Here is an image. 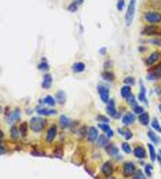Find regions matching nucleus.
I'll return each mask as SVG.
<instances>
[{
	"label": "nucleus",
	"instance_id": "f257e3e1",
	"mask_svg": "<svg viewBox=\"0 0 161 179\" xmlns=\"http://www.w3.org/2000/svg\"><path fill=\"white\" fill-rule=\"evenodd\" d=\"M45 123L47 121L44 119H41V117H32L30 121H29V128L33 132H41L45 127Z\"/></svg>",
	"mask_w": 161,
	"mask_h": 179
},
{
	"label": "nucleus",
	"instance_id": "f03ea898",
	"mask_svg": "<svg viewBox=\"0 0 161 179\" xmlns=\"http://www.w3.org/2000/svg\"><path fill=\"white\" fill-rule=\"evenodd\" d=\"M136 171V167H135V164L131 163V161H125L123 164V168H121V174L124 178H131V176L135 174Z\"/></svg>",
	"mask_w": 161,
	"mask_h": 179
},
{
	"label": "nucleus",
	"instance_id": "7ed1b4c3",
	"mask_svg": "<svg viewBox=\"0 0 161 179\" xmlns=\"http://www.w3.org/2000/svg\"><path fill=\"white\" fill-rule=\"evenodd\" d=\"M145 20L147 21L150 25H157L161 22V14L157 11H146Z\"/></svg>",
	"mask_w": 161,
	"mask_h": 179
},
{
	"label": "nucleus",
	"instance_id": "20e7f679",
	"mask_svg": "<svg viewBox=\"0 0 161 179\" xmlns=\"http://www.w3.org/2000/svg\"><path fill=\"white\" fill-rule=\"evenodd\" d=\"M135 3H136V0H131L129 1L128 11H127V15H125V25L127 26H129L132 24V18H134V14H135Z\"/></svg>",
	"mask_w": 161,
	"mask_h": 179
},
{
	"label": "nucleus",
	"instance_id": "39448f33",
	"mask_svg": "<svg viewBox=\"0 0 161 179\" xmlns=\"http://www.w3.org/2000/svg\"><path fill=\"white\" fill-rule=\"evenodd\" d=\"M101 172L103 174V176H106V178H110V176L113 175V172H114V167H113L112 161H105V163L102 164Z\"/></svg>",
	"mask_w": 161,
	"mask_h": 179
},
{
	"label": "nucleus",
	"instance_id": "423d86ee",
	"mask_svg": "<svg viewBox=\"0 0 161 179\" xmlns=\"http://www.w3.org/2000/svg\"><path fill=\"white\" fill-rule=\"evenodd\" d=\"M106 112H108L109 117H113V119H120V117H121V115H120V113H117L116 107H114V99H109Z\"/></svg>",
	"mask_w": 161,
	"mask_h": 179
},
{
	"label": "nucleus",
	"instance_id": "0eeeda50",
	"mask_svg": "<svg viewBox=\"0 0 161 179\" xmlns=\"http://www.w3.org/2000/svg\"><path fill=\"white\" fill-rule=\"evenodd\" d=\"M106 153H108L109 156H112V157H117V159H121V156H118V147H117V145H114V143H109L108 146L105 147Z\"/></svg>",
	"mask_w": 161,
	"mask_h": 179
},
{
	"label": "nucleus",
	"instance_id": "6e6552de",
	"mask_svg": "<svg viewBox=\"0 0 161 179\" xmlns=\"http://www.w3.org/2000/svg\"><path fill=\"white\" fill-rule=\"evenodd\" d=\"M134 156H135V157H136V159H139V160H143L146 157V149L143 146H142V145H136V146L134 147Z\"/></svg>",
	"mask_w": 161,
	"mask_h": 179
},
{
	"label": "nucleus",
	"instance_id": "1a4fd4ad",
	"mask_svg": "<svg viewBox=\"0 0 161 179\" xmlns=\"http://www.w3.org/2000/svg\"><path fill=\"white\" fill-rule=\"evenodd\" d=\"M98 94H99V96H101V99L105 102V104H108L109 102V88L105 87V86H98Z\"/></svg>",
	"mask_w": 161,
	"mask_h": 179
},
{
	"label": "nucleus",
	"instance_id": "9d476101",
	"mask_svg": "<svg viewBox=\"0 0 161 179\" xmlns=\"http://www.w3.org/2000/svg\"><path fill=\"white\" fill-rule=\"evenodd\" d=\"M135 113L134 112H128V113H125L124 116H123V124H124L125 127H128V125H131V124H134V121H135Z\"/></svg>",
	"mask_w": 161,
	"mask_h": 179
},
{
	"label": "nucleus",
	"instance_id": "9b49d317",
	"mask_svg": "<svg viewBox=\"0 0 161 179\" xmlns=\"http://www.w3.org/2000/svg\"><path fill=\"white\" fill-rule=\"evenodd\" d=\"M160 58H161V52L154 51L153 54H150V55L146 58V65H147V66H152V65L156 64V62H157Z\"/></svg>",
	"mask_w": 161,
	"mask_h": 179
},
{
	"label": "nucleus",
	"instance_id": "f8f14e48",
	"mask_svg": "<svg viewBox=\"0 0 161 179\" xmlns=\"http://www.w3.org/2000/svg\"><path fill=\"white\" fill-rule=\"evenodd\" d=\"M55 136H56V125H51V127L48 128V131H47V134H45V141L48 143L54 142V139H55Z\"/></svg>",
	"mask_w": 161,
	"mask_h": 179
},
{
	"label": "nucleus",
	"instance_id": "ddd939ff",
	"mask_svg": "<svg viewBox=\"0 0 161 179\" xmlns=\"http://www.w3.org/2000/svg\"><path fill=\"white\" fill-rule=\"evenodd\" d=\"M98 130L97 127H90L88 128V134H87V139H88V142H97L98 139Z\"/></svg>",
	"mask_w": 161,
	"mask_h": 179
},
{
	"label": "nucleus",
	"instance_id": "4468645a",
	"mask_svg": "<svg viewBox=\"0 0 161 179\" xmlns=\"http://www.w3.org/2000/svg\"><path fill=\"white\" fill-rule=\"evenodd\" d=\"M160 33V30L157 29V26L156 25H147L143 30H142V35L145 36H150V35H158Z\"/></svg>",
	"mask_w": 161,
	"mask_h": 179
},
{
	"label": "nucleus",
	"instance_id": "2eb2a0df",
	"mask_svg": "<svg viewBox=\"0 0 161 179\" xmlns=\"http://www.w3.org/2000/svg\"><path fill=\"white\" fill-rule=\"evenodd\" d=\"M51 84H53V76L50 73H45L43 77V81H41V87L44 90H48V88H51Z\"/></svg>",
	"mask_w": 161,
	"mask_h": 179
},
{
	"label": "nucleus",
	"instance_id": "dca6fc26",
	"mask_svg": "<svg viewBox=\"0 0 161 179\" xmlns=\"http://www.w3.org/2000/svg\"><path fill=\"white\" fill-rule=\"evenodd\" d=\"M139 87H141V92H139V96H138V98H139V101H142L143 104L147 105L149 102H147V98H146V88H145V86H143V83H142V80L139 81Z\"/></svg>",
	"mask_w": 161,
	"mask_h": 179
},
{
	"label": "nucleus",
	"instance_id": "f3484780",
	"mask_svg": "<svg viewBox=\"0 0 161 179\" xmlns=\"http://www.w3.org/2000/svg\"><path fill=\"white\" fill-rule=\"evenodd\" d=\"M109 145V138L106 135H99L97 139V146L98 147H103L105 149L106 146Z\"/></svg>",
	"mask_w": 161,
	"mask_h": 179
},
{
	"label": "nucleus",
	"instance_id": "a211bd4d",
	"mask_svg": "<svg viewBox=\"0 0 161 179\" xmlns=\"http://www.w3.org/2000/svg\"><path fill=\"white\" fill-rule=\"evenodd\" d=\"M138 120H139V123H141L142 125H149V123H150V116H149V113H147V112H143L142 115H139Z\"/></svg>",
	"mask_w": 161,
	"mask_h": 179
},
{
	"label": "nucleus",
	"instance_id": "6ab92c4d",
	"mask_svg": "<svg viewBox=\"0 0 161 179\" xmlns=\"http://www.w3.org/2000/svg\"><path fill=\"white\" fill-rule=\"evenodd\" d=\"M10 135L14 141H18V138L21 136V131H19V127H17V125H11L10 128Z\"/></svg>",
	"mask_w": 161,
	"mask_h": 179
},
{
	"label": "nucleus",
	"instance_id": "aec40b11",
	"mask_svg": "<svg viewBox=\"0 0 161 179\" xmlns=\"http://www.w3.org/2000/svg\"><path fill=\"white\" fill-rule=\"evenodd\" d=\"M117 132H118V134H120L121 136H124V138H125L127 141H129L131 138H132V132L129 131L128 128H120V127H118Z\"/></svg>",
	"mask_w": 161,
	"mask_h": 179
},
{
	"label": "nucleus",
	"instance_id": "412c9836",
	"mask_svg": "<svg viewBox=\"0 0 161 179\" xmlns=\"http://www.w3.org/2000/svg\"><path fill=\"white\" fill-rule=\"evenodd\" d=\"M72 124H73V121H70V120H69L66 116H61V117H59V127L69 128Z\"/></svg>",
	"mask_w": 161,
	"mask_h": 179
},
{
	"label": "nucleus",
	"instance_id": "4be33fe9",
	"mask_svg": "<svg viewBox=\"0 0 161 179\" xmlns=\"http://www.w3.org/2000/svg\"><path fill=\"white\" fill-rule=\"evenodd\" d=\"M72 70L74 72V73H81V72L85 70V65L83 64V62H76V64H73Z\"/></svg>",
	"mask_w": 161,
	"mask_h": 179
},
{
	"label": "nucleus",
	"instance_id": "5701e85b",
	"mask_svg": "<svg viewBox=\"0 0 161 179\" xmlns=\"http://www.w3.org/2000/svg\"><path fill=\"white\" fill-rule=\"evenodd\" d=\"M147 136H149V139L152 141V142H153L154 145H158V143L161 142L160 138H158V136L156 135V134H154L153 130H149V131H147Z\"/></svg>",
	"mask_w": 161,
	"mask_h": 179
},
{
	"label": "nucleus",
	"instance_id": "b1692460",
	"mask_svg": "<svg viewBox=\"0 0 161 179\" xmlns=\"http://www.w3.org/2000/svg\"><path fill=\"white\" fill-rule=\"evenodd\" d=\"M147 149H149V153H150V160H152V163H154L157 160V153L154 150L153 143H147Z\"/></svg>",
	"mask_w": 161,
	"mask_h": 179
},
{
	"label": "nucleus",
	"instance_id": "393cba45",
	"mask_svg": "<svg viewBox=\"0 0 161 179\" xmlns=\"http://www.w3.org/2000/svg\"><path fill=\"white\" fill-rule=\"evenodd\" d=\"M120 94H121V96H123V98H125V99H127V98H128V96L132 94V92H131V86H124V87L121 88Z\"/></svg>",
	"mask_w": 161,
	"mask_h": 179
},
{
	"label": "nucleus",
	"instance_id": "a878e982",
	"mask_svg": "<svg viewBox=\"0 0 161 179\" xmlns=\"http://www.w3.org/2000/svg\"><path fill=\"white\" fill-rule=\"evenodd\" d=\"M55 99H56V102H59V104H65L66 95H65V92L62 91V90H59V91H56V94H55Z\"/></svg>",
	"mask_w": 161,
	"mask_h": 179
},
{
	"label": "nucleus",
	"instance_id": "bb28decb",
	"mask_svg": "<svg viewBox=\"0 0 161 179\" xmlns=\"http://www.w3.org/2000/svg\"><path fill=\"white\" fill-rule=\"evenodd\" d=\"M8 120H10V124H12V121L14 120H21V110L19 109H15V110L12 112V115H11V117H8Z\"/></svg>",
	"mask_w": 161,
	"mask_h": 179
},
{
	"label": "nucleus",
	"instance_id": "cd10ccee",
	"mask_svg": "<svg viewBox=\"0 0 161 179\" xmlns=\"http://www.w3.org/2000/svg\"><path fill=\"white\" fill-rule=\"evenodd\" d=\"M19 131H21V135L22 136H25L26 135V131H28V127H29V124L28 123H25V121H21L19 123Z\"/></svg>",
	"mask_w": 161,
	"mask_h": 179
},
{
	"label": "nucleus",
	"instance_id": "c85d7f7f",
	"mask_svg": "<svg viewBox=\"0 0 161 179\" xmlns=\"http://www.w3.org/2000/svg\"><path fill=\"white\" fill-rule=\"evenodd\" d=\"M53 154L55 156V157H58V159H62V156H64V149H62V146H56L55 149H54Z\"/></svg>",
	"mask_w": 161,
	"mask_h": 179
},
{
	"label": "nucleus",
	"instance_id": "c756f323",
	"mask_svg": "<svg viewBox=\"0 0 161 179\" xmlns=\"http://www.w3.org/2000/svg\"><path fill=\"white\" fill-rule=\"evenodd\" d=\"M55 102H56V99L54 98V96H51V95H47L44 98V104L48 105V106H54V105H55Z\"/></svg>",
	"mask_w": 161,
	"mask_h": 179
},
{
	"label": "nucleus",
	"instance_id": "7c9ffc66",
	"mask_svg": "<svg viewBox=\"0 0 161 179\" xmlns=\"http://www.w3.org/2000/svg\"><path fill=\"white\" fill-rule=\"evenodd\" d=\"M102 77L105 80H108V81H113V80H114V75H113L112 72H108V70H105L102 73Z\"/></svg>",
	"mask_w": 161,
	"mask_h": 179
},
{
	"label": "nucleus",
	"instance_id": "2f4dec72",
	"mask_svg": "<svg viewBox=\"0 0 161 179\" xmlns=\"http://www.w3.org/2000/svg\"><path fill=\"white\" fill-rule=\"evenodd\" d=\"M131 179H146V176H145V174L142 172V170H136L135 174L131 176Z\"/></svg>",
	"mask_w": 161,
	"mask_h": 179
},
{
	"label": "nucleus",
	"instance_id": "473e14b6",
	"mask_svg": "<svg viewBox=\"0 0 161 179\" xmlns=\"http://www.w3.org/2000/svg\"><path fill=\"white\" fill-rule=\"evenodd\" d=\"M152 73H154V75L157 76V79H161V64H158V65H156L153 69H152Z\"/></svg>",
	"mask_w": 161,
	"mask_h": 179
},
{
	"label": "nucleus",
	"instance_id": "72a5a7b5",
	"mask_svg": "<svg viewBox=\"0 0 161 179\" xmlns=\"http://www.w3.org/2000/svg\"><path fill=\"white\" fill-rule=\"evenodd\" d=\"M121 147H123V150H124L127 154H131V151H134V149H131L128 142H123L121 143Z\"/></svg>",
	"mask_w": 161,
	"mask_h": 179
},
{
	"label": "nucleus",
	"instance_id": "f704fd0d",
	"mask_svg": "<svg viewBox=\"0 0 161 179\" xmlns=\"http://www.w3.org/2000/svg\"><path fill=\"white\" fill-rule=\"evenodd\" d=\"M127 101H128V105H129L131 107H132V109H134V107H136V106H138L136 101H135V96H134L132 94H131V95H129L128 98H127Z\"/></svg>",
	"mask_w": 161,
	"mask_h": 179
},
{
	"label": "nucleus",
	"instance_id": "c9c22d12",
	"mask_svg": "<svg viewBox=\"0 0 161 179\" xmlns=\"http://www.w3.org/2000/svg\"><path fill=\"white\" fill-rule=\"evenodd\" d=\"M39 70H48L50 69V66H48V64H47V61H45V58H43V61H41V64H39Z\"/></svg>",
	"mask_w": 161,
	"mask_h": 179
},
{
	"label": "nucleus",
	"instance_id": "e433bc0d",
	"mask_svg": "<svg viewBox=\"0 0 161 179\" xmlns=\"http://www.w3.org/2000/svg\"><path fill=\"white\" fill-rule=\"evenodd\" d=\"M152 125H153V130L158 131L161 134V127H160V123H158V120L156 117H153V121H152Z\"/></svg>",
	"mask_w": 161,
	"mask_h": 179
},
{
	"label": "nucleus",
	"instance_id": "4c0bfd02",
	"mask_svg": "<svg viewBox=\"0 0 161 179\" xmlns=\"http://www.w3.org/2000/svg\"><path fill=\"white\" fill-rule=\"evenodd\" d=\"M152 165L150 164H146L145 165V175L147 176V178H152V175H153V172H152Z\"/></svg>",
	"mask_w": 161,
	"mask_h": 179
},
{
	"label": "nucleus",
	"instance_id": "58836bf2",
	"mask_svg": "<svg viewBox=\"0 0 161 179\" xmlns=\"http://www.w3.org/2000/svg\"><path fill=\"white\" fill-rule=\"evenodd\" d=\"M124 84L125 86H134L135 84V79H134L132 76H127L124 79Z\"/></svg>",
	"mask_w": 161,
	"mask_h": 179
},
{
	"label": "nucleus",
	"instance_id": "ea45409f",
	"mask_svg": "<svg viewBox=\"0 0 161 179\" xmlns=\"http://www.w3.org/2000/svg\"><path fill=\"white\" fill-rule=\"evenodd\" d=\"M37 113L40 116H50V109H44V107H37Z\"/></svg>",
	"mask_w": 161,
	"mask_h": 179
},
{
	"label": "nucleus",
	"instance_id": "a19ab883",
	"mask_svg": "<svg viewBox=\"0 0 161 179\" xmlns=\"http://www.w3.org/2000/svg\"><path fill=\"white\" fill-rule=\"evenodd\" d=\"M97 120H98V121H101V123L109 124V117H106V116H103V115H98L97 116Z\"/></svg>",
	"mask_w": 161,
	"mask_h": 179
},
{
	"label": "nucleus",
	"instance_id": "79ce46f5",
	"mask_svg": "<svg viewBox=\"0 0 161 179\" xmlns=\"http://www.w3.org/2000/svg\"><path fill=\"white\" fill-rule=\"evenodd\" d=\"M77 134H79V136H80V138H83L85 134H88V131H87V127H85V125H83V127H81L80 130L77 131Z\"/></svg>",
	"mask_w": 161,
	"mask_h": 179
},
{
	"label": "nucleus",
	"instance_id": "37998d69",
	"mask_svg": "<svg viewBox=\"0 0 161 179\" xmlns=\"http://www.w3.org/2000/svg\"><path fill=\"white\" fill-rule=\"evenodd\" d=\"M98 128H101L102 131H105V132H108L109 130H110L109 124H106V123H99V124H98Z\"/></svg>",
	"mask_w": 161,
	"mask_h": 179
},
{
	"label": "nucleus",
	"instance_id": "c03bdc74",
	"mask_svg": "<svg viewBox=\"0 0 161 179\" xmlns=\"http://www.w3.org/2000/svg\"><path fill=\"white\" fill-rule=\"evenodd\" d=\"M132 112L135 113V115H142V113L145 112V109H143L142 106H139V105H138L136 107H134V109H132Z\"/></svg>",
	"mask_w": 161,
	"mask_h": 179
},
{
	"label": "nucleus",
	"instance_id": "a18cd8bd",
	"mask_svg": "<svg viewBox=\"0 0 161 179\" xmlns=\"http://www.w3.org/2000/svg\"><path fill=\"white\" fill-rule=\"evenodd\" d=\"M77 7H79V4L77 3H74V1H73L72 4H70V6H69V11H72V12H74L77 10Z\"/></svg>",
	"mask_w": 161,
	"mask_h": 179
},
{
	"label": "nucleus",
	"instance_id": "49530a36",
	"mask_svg": "<svg viewBox=\"0 0 161 179\" xmlns=\"http://www.w3.org/2000/svg\"><path fill=\"white\" fill-rule=\"evenodd\" d=\"M150 43L154 44V46H158V47H161V39H152V40H150Z\"/></svg>",
	"mask_w": 161,
	"mask_h": 179
},
{
	"label": "nucleus",
	"instance_id": "de8ad7c7",
	"mask_svg": "<svg viewBox=\"0 0 161 179\" xmlns=\"http://www.w3.org/2000/svg\"><path fill=\"white\" fill-rule=\"evenodd\" d=\"M123 8H124V0H118V1H117V10H123Z\"/></svg>",
	"mask_w": 161,
	"mask_h": 179
},
{
	"label": "nucleus",
	"instance_id": "09e8293b",
	"mask_svg": "<svg viewBox=\"0 0 161 179\" xmlns=\"http://www.w3.org/2000/svg\"><path fill=\"white\" fill-rule=\"evenodd\" d=\"M147 80H157V76L154 75V73H152V72H149L147 73Z\"/></svg>",
	"mask_w": 161,
	"mask_h": 179
},
{
	"label": "nucleus",
	"instance_id": "8fccbe9b",
	"mask_svg": "<svg viewBox=\"0 0 161 179\" xmlns=\"http://www.w3.org/2000/svg\"><path fill=\"white\" fill-rule=\"evenodd\" d=\"M44 151H39V150H32V156H44Z\"/></svg>",
	"mask_w": 161,
	"mask_h": 179
},
{
	"label": "nucleus",
	"instance_id": "3c124183",
	"mask_svg": "<svg viewBox=\"0 0 161 179\" xmlns=\"http://www.w3.org/2000/svg\"><path fill=\"white\" fill-rule=\"evenodd\" d=\"M0 153H1V154H6V153H7V150H6V146H4L3 142H1V145H0Z\"/></svg>",
	"mask_w": 161,
	"mask_h": 179
},
{
	"label": "nucleus",
	"instance_id": "603ef678",
	"mask_svg": "<svg viewBox=\"0 0 161 179\" xmlns=\"http://www.w3.org/2000/svg\"><path fill=\"white\" fill-rule=\"evenodd\" d=\"M113 135H114V134H113V131H112V130H109V131L106 132V136H108L109 139H110V138H113Z\"/></svg>",
	"mask_w": 161,
	"mask_h": 179
},
{
	"label": "nucleus",
	"instance_id": "864d4df0",
	"mask_svg": "<svg viewBox=\"0 0 161 179\" xmlns=\"http://www.w3.org/2000/svg\"><path fill=\"white\" fill-rule=\"evenodd\" d=\"M110 66H112V62H105V68L106 69H110Z\"/></svg>",
	"mask_w": 161,
	"mask_h": 179
},
{
	"label": "nucleus",
	"instance_id": "5fc2aeb1",
	"mask_svg": "<svg viewBox=\"0 0 161 179\" xmlns=\"http://www.w3.org/2000/svg\"><path fill=\"white\" fill-rule=\"evenodd\" d=\"M99 52H101V54H106V48H101V51Z\"/></svg>",
	"mask_w": 161,
	"mask_h": 179
},
{
	"label": "nucleus",
	"instance_id": "6e6d98bb",
	"mask_svg": "<svg viewBox=\"0 0 161 179\" xmlns=\"http://www.w3.org/2000/svg\"><path fill=\"white\" fill-rule=\"evenodd\" d=\"M74 3H77V4H81V3H83V0H74Z\"/></svg>",
	"mask_w": 161,
	"mask_h": 179
},
{
	"label": "nucleus",
	"instance_id": "4d7b16f0",
	"mask_svg": "<svg viewBox=\"0 0 161 179\" xmlns=\"http://www.w3.org/2000/svg\"><path fill=\"white\" fill-rule=\"evenodd\" d=\"M158 110H160V113H161V104L158 105Z\"/></svg>",
	"mask_w": 161,
	"mask_h": 179
}]
</instances>
